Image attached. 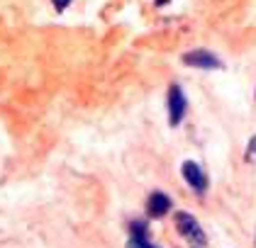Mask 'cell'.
Listing matches in <instances>:
<instances>
[{
  "mask_svg": "<svg viewBox=\"0 0 256 248\" xmlns=\"http://www.w3.org/2000/svg\"><path fill=\"white\" fill-rule=\"evenodd\" d=\"M176 229L183 239H188V241L196 244V246H205V241H208L202 229H200V224L196 222V217H190V214H186V212H178L176 214Z\"/></svg>",
  "mask_w": 256,
  "mask_h": 248,
  "instance_id": "obj_1",
  "label": "cell"
},
{
  "mask_svg": "<svg viewBox=\"0 0 256 248\" xmlns=\"http://www.w3.org/2000/svg\"><path fill=\"white\" fill-rule=\"evenodd\" d=\"M183 63L186 66H196V68H220L222 66V61L208 49H196V51L183 54Z\"/></svg>",
  "mask_w": 256,
  "mask_h": 248,
  "instance_id": "obj_2",
  "label": "cell"
},
{
  "mask_svg": "<svg viewBox=\"0 0 256 248\" xmlns=\"http://www.w3.org/2000/svg\"><path fill=\"white\" fill-rule=\"evenodd\" d=\"M183 112H186L183 90L178 85H171V90H168V122H171V127H176L178 122L183 119Z\"/></svg>",
  "mask_w": 256,
  "mask_h": 248,
  "instance_id": "obj_3",
  "label": "cell"
},
{
  "mask_svg": "<svg viewBox=\"0 0 256 248\" xmlns=\"http://www.w3.org/2000/svg\"><path fill=\"white\" fill-rule=\"evenodd\" d=\"M183 178H186L188 185L198 192H202L205 188H208V178H205L202 168L198 166L196 161H186V163H183Z\"/></svg>",
  "mask_w": 256,
  "mask_h": 248,
  "instance_id": "obj_4",
  "label": "cell"
},
{
  "mask_svg": "<svg viewBox=\"0 0 256 248\" xmlns=\"http://www.w3.org/2000/svg\"><path fill=\"white\" fill-rule=\"evenodd\" d=\"M146 210L152 217H164L166 212L171 210V200L164 195V192H154L152 197H149V202H146Z\"/></svg>",
  "mask_w": 256,
  "mask_h": 248,
  "instance_id": "obj_5",
  "label": "cell"
},
{
  "mask_svg": "<svg viewBox=\"0 0 256 248\" xmlns=\"http://www.w3.org/2000/svg\"><path fill=\"white\" fill-rule=\"evenodd\" d=\"M127 248H154V246H152V244H146V241H144V236H134V239L127 244Z\"/></svg>",
  "mask_w": 256,
  "mask_h": 248,
  "instance_id": "obj_6",
  "label": "cell"
},
{
  "mask_svg": "<svg viewBox=\"0 0 256 248\" xmlns=\"http://www.w3.org/2000/svg\"><path fill=\"white\" fill-rule=\"evenodd\" d=\"M246 158L256 163V136L252 139V141H249V149H246Z\"/></svg>",
  "mask_w": 256,
  "mask_h": 248,
  "instance_id": "obj_7",
  "label": "cell"
},
{
  "mask_svg": "<svg viewBox=\"0 0 256 248\" xmlns=\"http://www.w3.org/2000/svg\"><path fill=\"white\" fill-rule=\"evenodd\" d=\"M68 2H71V0H54V7H56V10H64Z\"/></svg>",
  "mask_w": 256,
  "mask_h": 248,
  "instance_id": "obj_8",
  "label": "cell"
},
{
  "mask_svg": "<svg viewBox=\"0 0 256 248\" xmlns=\"http://www.w3.org/2000/svg\"><path fill=\"white\" fill-rule=\"evenodd\" d=\"M156 2H158V5H164V2H168V0H156Z\"/></svg>",
  "mask_w": 256,
  "mask_h": 248,
  "instance_id": "obj_9",
  "label": "cell"
}]
</instances>
